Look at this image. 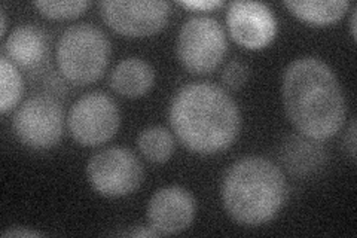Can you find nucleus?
<instances>
[{
    "instance_id": "1",
    "label": "nucleus",
    "mask_w": 357,
    "mask_h": 238,
    "mask_svg": "<svg viewBox=\"0 0 357 238\" xmlns=\"http://www.w3.org/2000/svg\"><path fill=\"white\" fill-rule=\"evenodd\" d=\"M282 96L286 115L299 134L328 140L345 122V98L337 75L316 57H301L283 73Z\"/></svg>"
},
{
    "instance_id": "2",
    "label": "nucleus",
    "mask_w": 357,
    "mask_h": 238,
    "mask_svg": "<svg viewBox=\"0 0 357 238\" xmlns=\"http://www.w3.org/2000/svg\"><path fill=\"white\" fill-rule=\"evenodd\" d=\"M170 124L186 149L211 155L228 149L241 128L236 101L225 89L208 82L183 85L170 103Z\"/></svg>"
},
{
    "instance_id": "3",
    "label": "nucleus",
    "mask_w": 357,
    "mask_h": 238,
    "mask_svg": "<svg viewBox=\"0 0 357 238\" xmlns=\"http://www.w3.org/2000/svg\"><path fill=\"white\" fill-rule=\"evenodd\" d=\"M223 207L229 216L248 226L271 222L287 198L284 174L262 156H245L234 163L220 185Z\"/></svg>"
},
{
    "instance_id": "4",
    "label": "nucleus",
    "mask_w": 357,
    "mask_h": 238,
    "mask_svg": "<svg viewBox=\"0 0 357 238\" xmlns=\"http://www.w3.org/2000/svg\"><path fill=\"white\" fill-rule=\"evenodd\" d=\"M110 40L91 24L67 29L57 43V66L67 82L89 85L102 77L110 60Z\"/></svg>"
},
{
    "instance_id": "5",
    "label": "nucleus",
    "mask_w": 357,
    "mask_h": 238,
    "mask_svg": "<svg viewBox=\"0 0 357 238\" xmlns=\"http://www.w3.org/2000/svg\"><path fill=\"white\" fill-rule=\"evenodd\" d=\"M227 51L225 30L211 17L198 15L186 20L177 35V59L186 70L197 75L218 69Z\"/></svg>"
},
{
    "instance_id": "6",
    "label": "nucleus",
    "mask_w": 357,
    "mask_h": 238,
    "mask_svg": "<svg viewBox=\"0 0 357 238\" xmlns=\"http://www.w3.org/2000/svg\"><path fill=\"white\" fill-rule=\"evenodd\" d=\"M86 177L97 194L118 198L140 188L144 170L134 152L127 147L112 146L89 158Z\"/></svg>"
},
{
    "instance_id": "7",
    "label": "nucleus",
    "mask_w": 357,
    "mask_h": 238,
    "mask_svg": "<svg viewBox=\"0 0 357 238\" xmlns=\"http://www.w3.org/2000/svg\"><path fill=\"white\" fill-rule=\"evenodd\" d=\"M13 127L17 139L30 149H51L63 137V106L50 96H33L15 112Z\"/></svg>"
},
{
    "instance_id": "8",
    "label": "nucleus",
    "mask_w": 357,
    "mask_h": 238,
    "mask_svg": "<svg viewBox=\"0 0 357 238\" xmlns=\"http://www.w3.org/2000/svg\"><path fill=\"white\" fill-rule=\"evenodd\" d=\"M121 113L107 94L94 91L82 96L72 106L67 117V127L72 137L82 146H100L118 133Z\"/></svg>"
},
{
    "instance_id": "9",
    "label": "nucleus",
    "mask_w": 357,
    "mask_h": 238,
    "mask_svg": "<svg viewBox=\"0 0 357 238\" xmlns=\"http://www.w3.org/2000/svg\"><path fill=\"white\" fill-rule=\"evenodd\" d=\"M98 6L106 24L127 38L155 35L167 26L172 14V5L160 0H105Z\"/></svg>"
},
{
    "instance_id": "10",
    "label": "nucleus",
    "mask_w": 357,
    "mask_h": 238,
    "mask_svg": "<svg viewBox=\"0 0 357 238\" xmlns=\"http://www.w3.org/2000/svg\"><path fill=\"white\" fill-rule=\"evenodd\" d=\"M229 35L243 48L262 50L277 36V18L259 2H231L227 13Z\"/></svg>"
},
{
    "instance_id": "11",
    "label": "nucleus",
    "mask_w": 357,
    "mask_h": 238,
    "mask_svg": "<svg viewBox=\"0 0 357 238\" xmlns=\"http://www.w3.org/2000/svg\"><path fill=\"white\" fill-rule=\"evenodd\" d=\"M195 213V198L191 192L182 186L158 189L148 204L149 225L160 235L183 232L192 225Z\"/></svg>"
},
{
    "instance_id": "12",
    "label": "nucleus",
    "mask_w": 357,
    "mask_h": 238,
    "mask_svg": "<svg viewBox=\"0 0 357 238\" xmlns=\"http://www.w3.org/2000/svg\"><path fill=\"white\" fill-rule=\"evenodd\" d=\"M280 161L290 176L308 179L326 165L328 152L319 140L304 134H290L280 146Z\"/></svg>"
},
{
    "instance_id": "13",
    "label": "nucleus",
    "mask_w": 357,
    "mask_h": 238,
    "mask_svg": "<svg viewBox=\"0 0 357 238\" xmlns=\"http://www.w3.org/2000/svg\"><path fill=\"white\" fill-rule=\"evenodd\" d=\"M109 82L119 96L139 98L151 91L155 84V72L148 61L139 57H130L112 70Z\"/></svg>"
},
{
    "instance_id": "14",
    "label": "nucleus",
    "mask_w": 357,
    "mask_h": 238,
    "mask_svg": "<svg viewBox=\"0 0 357 238\" xmlns=\"http://www.w3.org/2000/svg\"><path fill=\"white\" fill-rule=\"evenodd\" d=\"M5 57L20 67L31 69L47 55V38L35 26H18L5 40Z\"/></svg>"
},
{
    "instance_id": "15",
    "label": "nucleus",
    "mask_w": 357,
    "mask_h": 238,
    "mask_svg": "<svg viewBox=\"0 0 357 238\" xmlns=\"http://www.w3.org/2000/svg\"><path fill=\"white\" fill-rule=\"evenodd\" d=\"M284 6L301 21L312 26H329L340 21L350 8L349 0H329V2H312V0H289Z\"/></svg>"
},
{
    "instance_id": "16",
    "label": "nucleus",
    "mask_w": 357,
    "mask_h": 238,
    "mask_svg": "<svg viewBox=\"0 0 357 238\" xmlns=\"http://www.w3.org/2000/svg\"><path fill=\"white\" fill-rule=\"evenodd\" d=\"M142 155L155 164L167 163L174 152V139L172 133L160 126L144 128L137 137Z\"/></svg>"
},
{
    "instance_id": "17",
    "label": "nucleus",
    "mask_w": 357,
    "mask_h": 238,
    "mask_svg": "<svg viewBox=\"0 0 357 238\" xmlns=\"http://www.w3.org/2000/svg\"><path fill=\"white\" fill-rule=\"evenodd\" d=\"M0 112L6 115L13 110L22 94V79L15 64L5 55L0 59Z\"/></svg>"
},
{
    "instance_id": "18",
    "label": "nucleus",
    "mask_w": 357,
    "mask_h": 238,
    "mask_svg": "<svg viewBox=\"0 0 357 238\" xmlns=\"http://www.w3.org/2000/svg\"><path fill=\"white\" fill-rule=\"evenodd\" d=\"M39 13L51 20H70L82 15L91 6L88 0H73V2H51V0H39L33 3Z\"/></svg>"
},
{
    "instance_id": "19",
    "label": "nucleus",
    "mask_w": 357,
    "mask_h": 238,
    "mask_svg": "<svg viewBox=\"0 0 357 238\" xmlns=\"http://www.w3.org/2000/svg\"><path fill=\"white\" fill-rule=\"evenodd\" d=\"M249 67L245 66L240 60H232L227 64L225 70L222 73V81L227 87L232 89H238L244 87V84L248 82L249 79Z\"/></svg>"
},
{
    "instance_id": "20",
    "label": "nucleus",
    "mask_w": 357,
    "mask_h": 238,
    "mask_svg": "<svg viewBox=\"0 0 357 238\" xmlns=\"http://www.w3.org/2000/svg\"><path fill=\"white\" fill-rule=\"evenodd\" d=\"M178 5L186 8V9H191V10H203V13H206V10L219 8L223 3L219 2V0H216V2L215 0L213 2H207V0H203V2H194V0H191V2H178Z\"/></svg>"
},
{
    "instance_id": "21",
    "label": "nucleus",
    "mask_w": 357,
    "mask_h": 238,
    "mask_svg": "<svg viewBox=\"0 0 357 238\" xmlns=\"http://www.w3.org/2000/svg\"><path fill=\"white\" fill-rule=\"evenodd\" d=\"M345 143L349 146V152L353 160H356V121L353 119L349 128V134L345 135Z\"/></svg>"
},
{
    "instance_id": "22",
    "label": "nucleus",
    "mask_w": 357,
    "mask_h": 238,
    "mask_svg": "<svg viewBox=\"0 0 357 238\" xmlns=\"http://www.w3.org/2000/svg\"><path fill=\"white\" fill-rule=\"evenodd\" d=\"M43 234L38 232V231H30V230H20V228H14V230H9L3 232V237H40Z\"/></svg>"
},
{
    "instance_id": "23",
    "label": "nucleus",
    "mask_w": 357,
    "mask_h": 238,
    "mask_svg": "<svg viewBox=\"0 0 357 238\" xmlns=\"http://www.w3.org/2000/svg\"><path fill=\"white\" fill-rule=\"evenodd\" d=\"M122 235H131V237H160V234L151 230H136V231H130V232H124Z\"/></svg>"
},
{
    "instance_id": "24",
    "label": "nucleus",
    "mask_w": 357,
    "mask_h": 238,
    "mask_svg": "<svg viewBox=\"0 0 357 238\" xmlns=\"http://www.w3.org/2000/svg\"><path fill=\"white\" fill-rule=\"evenodd\" d=\"M0 27H2V36H5V33H6V15H5V10L2 9L0 10Z\"/></svg>"
},
{
    "instance_id": "25",
    "label": "nucleus",
    "mask_w": 357,
    "mask_h": 238,
    "mask_svg": "<svg viewBox=\"0 0 357 238\" xmlns=\"http://www.w3.org/2000/svg\"><path fill=\"white\" fill-rule=\"evenodd\" d=\"M350 24H351V35H353V38L356 39V9L353 10V14H351Z\"/></svg>"
}]
</instances>
